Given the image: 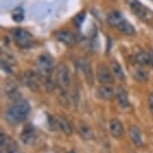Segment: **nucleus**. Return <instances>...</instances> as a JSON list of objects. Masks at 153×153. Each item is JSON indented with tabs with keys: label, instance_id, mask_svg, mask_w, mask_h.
<instances>
[{
	"label": "nucleus",
	"instance_id": "nucleus-1",
	"mask_svg": "<svg viewBox=\"0 0 153 153\" xmlns=\"http://www.w3.org/2000/svg\"><path fill=\"white\" fill-rule=\"evenodd\" d=\"M30 112V105L26 100H17L7 109L5 113V119L11 125L23 122L27 118Z\"/></svg>",
	"mask_w": 153,
	"mask_h": 153
},
{
	"label": "nucleus",
	"instance_id": "nucleus-2",
	"mask_svg": "<svg viewBox=\"0 0 153 153\" xmlns=\"http://www.w3.org/2000/svg\"><path fill=\"white\" fill-rule=\"evenodd\" d=\"M55 81L61 90H66L71 84V75L68 67L63 63H59L55 69Z\"/></svg>",
	"mask_w": 153,
	"mask_h": 153
},
{
	"label": "nucleus",
	"instance_id": "nucleus-3",
	"mask_svg": "<svg viewBox=\"0 0 153 153\" xmlns=\"http://www.w3.org/2000/svg\"><path fill=\"white\" fill-rule=\"evenodd\" d=\"M35 68L39 76L47 78L53 72V62L52 58L48 54H42L37 58L35 62Z\"/></svg>",
	"mask_w": 153,
	"mask_h": 153
},
{
	"label": "nucleus",
	"instance_id": "nucleus-4",
	"mask_svg": "<svg viewBox=\"0 0 153 153\" xmlns=\"http://www.w3.org/2000/svg\"><path fill=\"white\" fill-rule=\"evenodd\" d=\"M13 39L17 46L22 48H28L33 44V36L28 31L22 28H15L12 30Z\"/></svg>",
	"mask_w": 153,
	"mask_h": 153
},
{
	"label": "nucleus",
	"instance_id": "nucleus-5",
	"mask_svg": "<svg viewBox=\"0 0 153 153\" xmlns=\"http://www.w3.org/2000/svg\"><path fill=\"white\" fill-rule=\"evenodd\" d=\"M128 5L132 12L142 20H149L150 16L152 15L151 11L143 6L138 0H128Z\"/></svg>",
	"mask_w": 153,
	"mask_h": 153
},
{
	"label": "nucleus",
	"instance_id": "nucleus-6",
	"mask_svg": "<svg viewBox=\"0 0 153 153\" xmlns=\"http://www.w3.org/2000/svg\"><path fill=\"white\" fill-rule=\"evenodd\" d=\"M96 78L101 84H109L113 82V74L104 64H98L96 67Z\"/></svg>",
	"mask_w": 153,
	"mask_h": 153
},
{
	"label": "nucleus",
	"instance_id": "nucleus-7",
	"mask_svg": "<svg viewBox=\"0 0 153 153\" xmlns=\"http://www.w3.org/2000/svg\"><path fill=\"white\" fill-rule=\"evenodd\" d=\"M0 142L2 151H5V153H22L15 141L3 132L0 135Z\"/></svg>",
	"mask_w": 153,
	"mask_h": 153
},
{
	"label": "nucleus",
	"instance_id": "nucleus-8",
	"mask_svg": "<svg viewBox=\"0 0 153 153\" xmlns=\"http://www.w3.org/2000/svg\"><path fill=\"white\" fill-rule=\"evenodd\" d=\"M38 73L27 70L22 74L21 80L22 83L25 86H27L28 88L32 89V90H36L39 86V80H38Z\"/></svg>",
	"mask_w": 153,
	"mask_h": 153
},
{
	"label": "nucleus",
	"instance_id": "nucleus-9",
	"mask_svg": "<svg viewBox=\"0 0 153 153\" xmlns=\"http://www.w3.org/2000/svg\"><path fill=\"white\" fill-rule=\"evenodd\" d=\"M77 67L81 70L83 75H84V78L86 80V82H87L89 85H93L94 74H93L91 65H90V63H89L88 60H86V59L78 60V62H77Z\"/></svg>",
	"mask_w": 153,
	"mask_h": 153
},
{
	"label": "nucleus",
	"instance_id": "nucleus-10",
	"mask_svg": "<svg viewBox=\"0 0 153 153\" xmlns=\"http://www.w3.org/2000/svg\"><path fill=\"white\" fill-rule=\"evenodd\" d=\"M37 135L36 131L32 125H26L23 128V130L20 133V139L24 144L26 145H32V144L36 141Z\"/></svg>",
	"mask_w": 153,
	"mask_h": 153
},
{
	"label": "nucleus",
	"instance_id": "nucleus-11",
	"mask_svg": "<svg viewBox=\"0 0 153 153\" xmlns=\"http://www.w3.org/2000/svg\"><path fill=\"white\" fill-rule=\"evenodd\" d=\"M54 37H55L59 42H61L67 46H73L75 43H76V38H75V36L73 35V33H71L70 31H67V30L56 31V32L54 33Z\"/></svg>",
	"mask_w": 153,
	"mask_h": 153
},
{
	"label": "nucleus",
	"instance_id": "nucleus-12",
	"mask_svg": "<svg viewBox=\"0 0 153 153\" xmlns=\"http://www.w3.org/2000/svg\"><path fill=\"white\" fill-rule=\"evenodd\" d=\"M109 133L113 138L115 139H119V138L123 135L124 132V128L123 125L121 123V121L117 118H112V119L109 121Z\"/></svg>",
	"mask_w": 153,
	"mask_h": 153
},
{
	"label": "nucleus",
	"instance_id": "nucleus-13",
	"mask_svg": "<svg viewBox=\"0 0 153 153\" xmlns=\"http://www.w3.org/2000/svg\"><path fill=\"white\" fill-rule=\"evenodd\" d=\"M128 134L134 145H136L137 147L142 146L143 137H142V132L139 129V127H137L136 125H131L128 129Z\"/></svg>",
	"mask_w": 153,
	"mask_h": 153
},
{
	"label": "nucleus",
	"instance_id": "nucleus-14",
	"mask_svg": "<svg viewBox=\"0 0 153 153\" xmlns=\"http://www.w3.org/2000/svg\"><path fill=\"white\" fill-rule=\"evenodd\" d=\"M114 94L115 92L113 90V88L106 84H102L101 86H99L96 91L97 97L102 100H111L114 97Z\"/></svg>",
	"mask_w": 153,
	"mask_h": 153
},
{
	"label": "nucleus",
	"instance_id": "nucleus-15",
	"mask_svg": "<svg viewBox=\"0 0 153 153\" xmlns=\"http://www.w3.org/2000/svg\"><path fill=\"white\" fill-rule=\"evenodd\" d=\"M116 99L118 104L121 108H127L129 106V97L128 93L122 86H118L116 88Z\"/></svg>",
	"mask_w": 153,
	"mask_h": 153
},
{
	"label": "nucleus",
	"instance_id": "nucleus-16",
	"mask_svg": "<svg viewBox=\"0 0 153 153\" xmlns=\"http://www.w3.org/2000/svg\"><path fill=\"white\" fill-rule=\"evenodd\" d=\"M56 125H57V128L65 135H71L72 132H73V129H72L70 122L63 117L56 118Z\"/></svg>",
	"mask_w": 153,
	"mask_h": 153
},
{
	"label": "nucleus",
	"instance_id": "nucleus-17",
	"mask_svg": "<svg viewBox=\"0 0 153 153\" xmlns=\"http://www.w3.org/2000/svg\"><path fill=\"white\" fill-rule=\"evenodd\" d=\"M124 20L123 15L119 11H112L107 15V23L110 26L117 28L118 25Z\"/></svg>",
	"mask_w": 153,
	"mask_h": 153
},
{
	"label": "nucleus",
	"instance_id": "nucleus-18",
	"mask_svg": "<svg viewBox=\"0 0 153 153\" xmlns=\"http://www.w3.org/2000/svg\"><path fill=\"white\" fill-rule=\"evenodd\" d=\"M110 70L113 74V76L118 80H124L125 79V75H124L123 69L121 68V65L115 60H112L110 62Z\"/></svg>",
	"mask_w": 153,
	"mask_h": 153
},
{
	"label": "nucleus",
	"instance_id": "nucleus-19",
	"mask_svg": "<svg viewBox=\"0 0 153 153\" xmlns=\"http://www.w3.org/2000/svg\"><path fill=\"white\" fill-rule=\"evenodd\" d=\"M78 132H79L80 136L84 140H91L92 138H93V133H92L90 126L85 122H81L79 124Z\"/></svg>",
	"mask_w": 153,
	"mask_h": 153
},
{
	"label": "nucleus",
	"instance_id": "nucleus-20",
	"mask_svg": "<svg viewBox=\"0 0 153 153\" xmlns=\"http://www.w3.org/2000/svg\"><path fill=\"white\" fill-rule=\"evenodd\" d=\"M117 29L119 31H121L123 34H126V35H133V34L135 33L134 26L131 24L130 22L127 21L126 19H124L123 21L118 25Z\"/></svg>",
	"mask_w": 153,
	"mask_h": 153
},
{
	"label": "nucleus",
	"instance_id": "nucleus-21",
	"mask_svg": "<svg viewBox=\"0 0 153 153\" xmlns=\"http://www.w3.org/2000/svg\"><path fill=\"white\" fill-rule=\"evenodd\" d=\"M135 59H136V62L141 66L147 65L149 63H151V57L148 54H146L145 52H139L136 54L135 56Z\"/></svg>",
	"mask_w": 153,
	"mask_h": 153
},
{
	"label": "nucleus",
	"instance_id": "nucleus-22",
	"mask_svg": "<svg viewBox=\"0 0 153 153\" xmlns=\"http://www.w3.org/2000/svg\"><path fill=\"white\" fill-rule=\"evenodd\" d=\"M133 77L139 82H145L148 79V74H147V72L143 68H137L135 69Z\"/></svg>",
	"mask_w": 153,
	"mask_h": 153
},
{
	"label": "nucleus",
	"instance_id": "nucleus-23",
	"mask_svg": "<svg viewBox=\"0 0 153 153\" xmlns=\"http://www.w3.org/2000/svg\"><path fill=\"white\" fill-rule=\"evenodd\" d=\"M85 18V13L84 12H81V13H79V14H77L76 17L74 18V23H75V25H76L77 27H79L80 25L83 23V20H84Z\"/></svg>",
	"mask_w": 153,
	"mask_h": 153
},
{
	"label": "nucleus",
	"instance_id": "nucleus-24",
	"mask_svg": "<svg viewBox=\"0 0 153 153\" xmlns=\"http://www.w3.org/2000/svg\"><path fill=\"white\" fill-rule=\"evenodd\" d=\"M1 66H2V68H3V70L5 72H7V73H11V72H12V69H11L9 63H7V62L3 61V60H1Z\"/></svg>",
	"mask_w": 153,
	"mask_h": 153
},
{
	"label": "nucleus",
	"instance_id": "nucleus-25",
	"mask_svg": "<svg viewBox=\"0 0 153 153\" xmlns=\"http://www.w3.org/2000/svg\"><path fill=\"white\" fill-rule=\"evenodd\" d=\"M13 19L15 20L16 22H20L24 19V16H23V13L21 12H15L13 14Z\"/></svg>",
	"mask_w": 153,
	"mask_h": 153
},
{
	"label": "nucleus",
	"instance_id": "nucleus-26",
	"mask_svg": "<svg viewBox=\"0 0 153 153\" xmlns=\"http://www.w3.org/2000/svg\"><path fill=\"white\" fill-rule=\"evenodd\" d=\"M148 107L151 114L153 115V93H150L148 95Z\"/></svg>",
	"mask_w": 153,
	"mask_h": 153
},
{
	"label": "nucleus",
	"instance_id": "nucleus-27",
	"mask_svg": "<svg viewBox=\"0 0 153 153\" xmlns=\"http://www.w3.org/2000/svg\"><path fill=\"white\" fill-rule=\"evenodd\" d=\"M68 153H76V152H75V151H73V150H72V151H69Z\"/></svg>",
	"mask_w": 153,
	"mask_h": 153
}]
</instances>
